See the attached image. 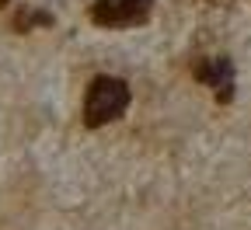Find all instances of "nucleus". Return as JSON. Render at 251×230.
Instances as JSON below:
<instances>
[{"instance_id":"nucleus-1","label":"nucleus","mask_w":251,"mask_h":230,"mask_svg":"<svg viewBox=\"0 0 251 230\" xmlns=\"http://www.w3.org/2000/svg\"><path fill=\"white\" fill-rule=\"evenodd\" d=\"M126 105H129V87L119 77H94L84 98V122L87 126H105L115 122Z\"/></svg>"},{"instance_id":"nucleus-2","label":"nucleus","mask_w":251,"mask_h":230,"mask_svg":"<svg viewBox=\"0 0 251 230\" xmlns=\"http://www.w3.org/2000/svg\"><path fill=\"white\" fill-rule=\"evenodd\" d=\"M153 7V0H94L91 4V18L94 25H105V28H129L147 21Z\"/></svg>"},{"instance_id":"nucleus-3","label":"nucleus","mask_w":251,"mask_h":230,"mask_svg":"<svg viewBox=\"0 0 251 230\" xmlns=\"http://www.w3.org/2000/svg\"><path fill=\"white\" fill-rule=\"evenodd\" d=\"M196 77L213 91L216 102H230L234 94V67L227 56H213V59H202L196 67Z\"/></svg>"},{"instance_id":"nucleus-4","label":"nucleus","mask_w":251,"mask_h":230,"mask_svg":"<svg viewBox=\"0 0 251 230\" xmlns=\"http://www.w3.org/2000/svg\"><path fill=\"white\" fill-rule=\"evenodd\" d=\"M4 4H7V0H0V7H4Z\"/></svg>"}]
</instances>
